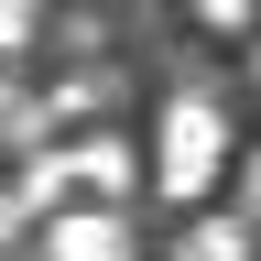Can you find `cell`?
<instances>
[{"mask_svg":"<svg viewBox=\"0 0 261 261\" xmlns=\"http://www.w3.org/2000/svg\"><path fill=\"white\" fill-rule=\"evenodd\" d=\"M142 174L174 196V218L207 207V196L228 185V120H218V98H185V87L163 98V130H152V163H142Z\"/></svg>","mask_w":261,"mask_h":261,"instance_id":"cell-1","label":"cell"},{"mask_svg":"<svg viewBox=\"0 0 261 261\" xmlns=\"http://www.w3.org/2000/svg\"><path fill=\"white\" fill-rule=\"evenodd\" d=\"M44 261H130V228H120V207H65V218H44Z\"/></svg>","mask_w":261,"mask_h":261,"instance_id":"cell-2","label":"cell"},{"mask_svg":"<svg viewBox=\"0 0 261 261\" xmlns=\"http://www.w3.org/2000/svg\"><path fill=\"white\" fill-rule=\"evenodd\" d=\"M65 185H87V196H98V207H120V196H130V185H142V152H130V142H120V130H87V142H76V152H65Z\"/></svg>","mask_w":261,"mask_h":261,"instance_id":"cell-3","label":"cell"},{"mask_svg":"<svg viewBox=\"0 0 261 261\" xmlns=\"http://www.w3.org/2000/svg\"><path fill=\"white\" fill-rule=\"evenodd\" d=\"M174 261H261V228H250L240 207H185Z\"/></svg>","mask_w":261,"mask_h":261,"instance_id":"cell-4","label":"cell"},{"mask_svg":"<svg viewBox=\"0 0 261 261\" xmlns=\"http://www.w3.org/2000/svg\"><path fill=\"white\" fill-rule=\"evenodd\" d=\"M196 33H218V44H240V33H261V0H185Z\"/></svg>","mask_w":261,"mask_h":261,"instance_id":"cell-5","label":"cell"},{"mask_svg":"<svg viewBox=\"0 0 261 261\" xmlns=\"http://www.w3.org/2000/svg\"><path fill=\"white\" fill-rule=\"evenodd\" d=\"M33 33H44V11H33V0H0V55H22Z\"/></svg>","mask_w":261,"mask_h":261,"instance_id":"cell-6","label":"cell"},{"mask_svg":"<svg viewBox=\"0 0 261 261\" xmlns=\"http://www.w3.org/2000/svg\"><path fill=\"white\" fill-rule=\"evenodd\" d=\"M228 174H240V218L261 228V142H250V152H228Z\"/></svg>","mask_w":261,"mask_h":261,"instance_id":"cell-7","label":"cell"},{"mask_svg":"<svg viewBox=\"0 0 261 261\" xmlns=\"http://www.w3.org/2000/svg\"><path fill=\"white\" fill-rule=\"evenodd\" d=\"M240 44H250V87H261V33H240Z\"/></svg>","mask_w":261,"mask_h":261,"instance_id":"cell-8","label":"cell"}]
</instances>
